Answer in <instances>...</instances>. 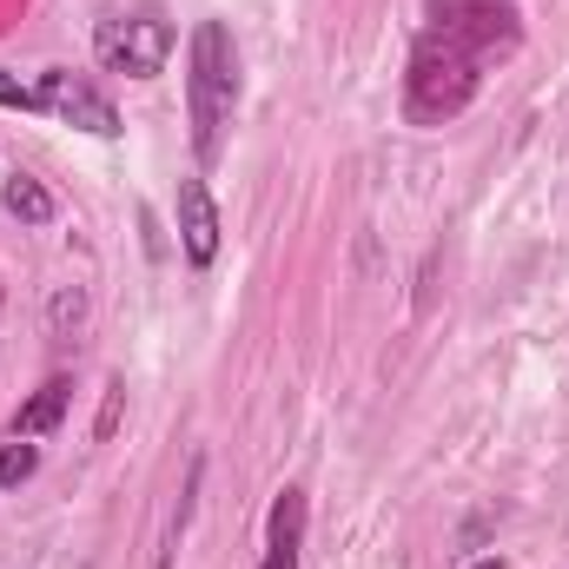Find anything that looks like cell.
<instances>
[{"label":"cell","instance_id":"6da1fadb","mask_svg":"<svg viewBox=\"0 0 569 569\" xmlns=\"http://www.w3.org/2000/svg\"><path fill=\"white\" fill-rule=\"evenodd\" d=\"M503 53H517V7L510 0H430V27L411 47L405 113L418 127L457 120Z\"/></svg>","mask_w":569,"mask_h":569},{"label":"cell","instance_id":"7a4b0ae2","mask_svg":"<svg viewBox=\"0 0 569 569\" xmlns=\"http://www.w3.org/2000/svg\"><path fill=\"white\" fill-rule=\"evenodd\" d=\"M186 107H192V152L212 166L226 146V127H232V107H239V53H232L226 20H199V33H192Z\"/></svg>","mask_w":569,"mask_h":569},{"label":"cell","instance_id":"3957f363","mask_svg":"<svg viewBox=\"0 0 569 569\" xmlns=\"http://www.w3.org/2000/svg\"><path fill=\"white\" fill-rule=\"evenodd\" d=\"M93 53H100L107 73L152 80V73H166V60H172V20H166L152 0H113V7L93 20Z\"/></svg>","mask_w":569,"mask_h":569},{"label":"cell","instance_id":"277c9868","mask_svg":"<svg viewBox=\"0 0 569 569\" xmlns=\"http://www.w3.org/2000/svg\"><path fill=\"white\" fill-rule=\"evenodd\" d=\"M40 113H60L67 127H80V133H93V140H113L120 133V113H113V100L87 80V73H67V67H47L40 80Z\"/></svg>","mask_w":569,"mask_h":569},{"label":"cell","instance_id":"5b68a950","mask_svg":"<svg viewBox=\"0 0 569 569\" xmlns=\"http://www.w3.org/2000/svg\"><path fill=\"white\" fill-rule=\"evenodd\" d=\"M172 212H179V252H186V266L206 272L219 259V206H212V186L206 179H179Z\"/></svg>","mask_w":569,"mask_h":569},{"label":"cell","instance_id":"8992f818","mask_svg":"<svg viewBox=\"0 0 569 569\" xmlns=\"http://www.w3.org/2000/svg\"><path fill=\"white\" fill-rule=\"evenodd\" d=\"M305 490H279L272 503V523H266V563L259 569H298V550H305Z\"/></svg>","mask_w":569,"mask_h":569},{"label":"cell","instance_id":"52a82bcc","mask_svg":"<svg viewBox=\"0 0 569 569\" xmlns=\"http://www.w3.org/2000/svg\"><path fill=\"white\" fill-rule=\"evenodd\" d=\"M67 398H73V385H67V378H47V385L13 411V437H40V430H53L60 418H67Z\"/></svg>","mask_w":569,"mask_h":569},{"label":"cell","instance_id":"ba28073f","mask_svg":"<svg viewBox=\"0 0 569 569\" xmlns=\"http://www.w3.org/2000/svg\"><path fill=\"white\" fill-rule=\"evenodd\" d=\"M0 206H7L20 226H47V219H53V192H47L40 179H27V172H13V179H7Z\"/></svg>","mask_w":569,"mask_h":569},{"label":"cell","instance_id":"9c48e42d","mask_svg":"<svg viewBox=\"0 0 569 569\" xmlns=\"http://www.w3.org/2000/svg\"><path fill=\"white\" fill-rule=\"evenodd\" d=\"M33 470H40V450H33L27 437H13V443H0V483H7V490H13V483H27Z\"/></svg>","mask_w":569,"mask_h":569},{"label":"cell","instance_id":"30bf717a","mask_svg":"<svg viewBox=\"0 0 569 569\" xmlns=\"http://www.w3.org/2000/svg\"><path fill=\"white\" fill-rule=\"evenodd\" d=\"M80 318H87V298H80V284H67V291L53 298L47 325H53V338H73V331H80Z\"/></svg>","mask_w":569,"mask_h":569},{"label":"cell","instance_id":"8fae6325","mask_svg":"<svg viewBox=\"0 0 569 569\" xmlns=\"http://www.w3.org/2000/svg\"><path fill=\"white\" fill-rule=\"evenodd\" d=\"M0 107H20V113H40V87H27L20 73H0Z\"/></svg>","mask_w":569,"mask_h":569},{"label":"cell","instance_id":"7c38bea8","mask_svg":"<svg viewBox=\"0 0 569 569\" xmlns=\"http://www.w3.org/2000/svg\"><path fill=\"white\" fill-rule=\"evenodd\" d=\"M120 405H127V385H107V405H100V437H113V425H120Z\"/></svg>","mask_w":569,"mask_h":569},{"label":"cell","instance_id":"4fadbf2b","mask_svg":"<svg viewBox=\"0 0 569 569\" xmlns=\"http://www.w3.org/2000/svg\"><path fill=\"white\" fill-rule=\"evenodd\" d=\"M477 569H503V557H483V563H477Z\"/></svg>","mask_w":569,"mask_h":569},{"label":"cell","instance_id":"5bb4252c","mask_svg":"<svg viewBox=\"0 0 569 569\" xmlns=\"http://www.w3.org/2000/svg\"><path fill=\"white\" fill-rule=\"evenodd\" d=\"M0 305H7V284H0Z\"/></svg>","mask_w":569,"mask_h":569}]
</instances>
